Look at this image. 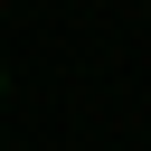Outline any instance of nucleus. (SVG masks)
<instances>
[{"label":"nucleus","mask_w":151,"mask_h":151,"mask_svg":"<svg viewBox=\"0 0 151 151\" xmlns=\"http://www.w3.org/2000/svg\"><path fill=\"white\" fill-rule=\"evenodd\" d=\"M0 85H9V76H0Z\"/></svg>","instance_id":"1"}]
</instances>
